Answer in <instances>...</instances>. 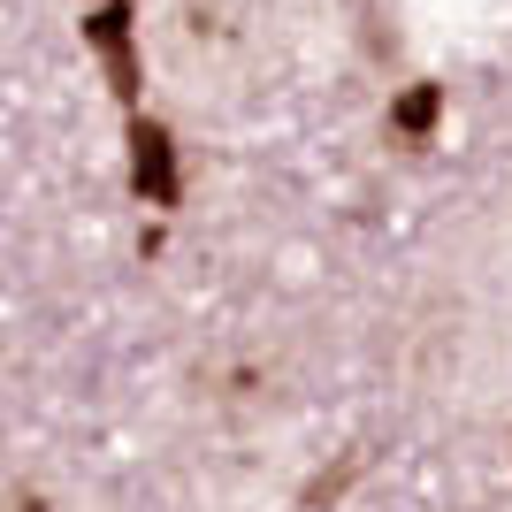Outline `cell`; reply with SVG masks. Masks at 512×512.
<instances>
[{"label":"cell","instance_id":"1","mask_svg":"<svg viewBox=\"0 0 512 512\" xmlns=\"http://www.w3.org/2000/svg\"><path fill=\"white\" fill-rule=\"evenodd\" d=\"M138 184H153L161 199L176 192L169 184V138H161V130H138Z\"/></svg>","mask_w":512,"mask_h":512},{"label":"cell","instance_id":"2","mask_svg":"<svg viewBox=\"0 0 512 512\" xmlns=\"http://www.w3.org/2000/svg\"><path fill=\"white\" fill-rule=\"evenodd\" d=\"M436 123V85H421V92H406V100L390 107V130H406V138H421V130Z\"/></svg>","mask_w":512,"mask_h":512},{"label":"cell","instance_id":"3","mask_svg":"<svg viewBox=\"0 0 512 512\" xmlns=\"http://www.w3.org/2000/svg\"><path fill=\"white\" fill-rule=\"evenodd\" d=\"M0 512H54V497L39 482H16V490H0Z\"/></svg>","mask_w":512,"mask_h":512}]
</instances>
